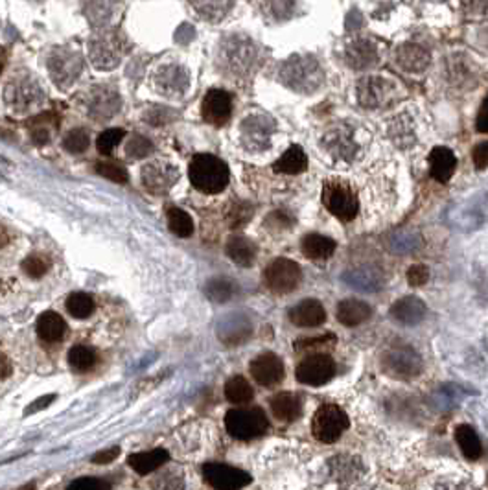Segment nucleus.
<instances>
[{
    "instance_id": "obj_1",
    "label": "nucleus",
    "mask_w": 488,
    "mask_h": 490,
    "mask_svg": "<svg viewBox=\"0 0 488 490\" xmlns=\"http://www.w3.org/2000/svg\"><path fill=\"white\" fill-rule=\"evenodd\" d=\"M188 178L197 190L205 194H217L229 185V168L222 159L210 153H197L190 160Z\"/></svg>"
},
{
    "instance_id": "obj_2",
    "label": "nucleus",
    "mask_w": 488,
    "mask_h": 490,
    "mask_svg": "<svg viewBox=\"0 0 488 490\" xmlns=\"http://www.w3.org/2000/svg\"><path fill=\"white\" fill-rule=\"evenodd\" d=\"M356 94L359 105L367 109H384L396 104L398 85L387 77L367 76L357 83Z\"/></svg>"
},
{
    "instance_id": "obj_3",
    "label": "nucleus",
    "mask_w": 488,
    "mask_h": 490,
    "mask_svg": "<svg viewBox=\"0 0 488 490\" xmlns=\"http://www.w3.org/2000/svg\"><path fill=\"white\" fill-rule=\"evenodd\" d=\"M225 428L234 439L251 440L264 435L269 428L264 409L249 408V409H231L225 415Z\"/></svg>"
},
{
    "instance_id": "obj_4",
    "label": "nucleus",
    "mask_w": 488,
    "mask_h": 490,
    "mask_svg": "<svg viewBox=\"0 0 488 490\" xmlns=\"http://www.w3.org/2000/svg\"><path fill=\"white\" fill-rule=\"evenodd\" d=\"M322 203H325L328 212L334 214L335 218L343 219V222H350V219L356 218L357 209H359L356 190L345 181L325 183Z\"/></svg>"
},
{
    "instance_id": "obj_5",
    "label": "nucleus",
    "mask_w": 488,
    "mask_h": 490,
    "mask_svg": "<svg viewBox=\"0 0 488 490\" xmlns=\"http://www.w3.org/2000/svg\"><path fill=\"white\" fill-rule=\"evenodd\" d=\"M348 428V417L340 405L325 404L317 409L312 418V433L319 442L332 445L340 440Z\"/></svg>"
},
{
    "instance_id": "obj_6",
    "label": "nucleus",
    "mask_w": 488,
    "mask_h": 490,
    "mask_svg": "<svg viewBox=\"0 0 488 490\" xmlns=\"http://www.w3.org/2000/svg\"><path fill=\"white\" fill-rule=\"evenodd\" d=\"M284 82L295 91L312 92L319 89L322 82V72L315 60L312 58H298L288 61L284 67Z\"/></svg>"
},
{
    "instance_id": "obj_7",
    "label": "nucleus",
    "mask_w": 488,
    "mask_h": 490,
    "mask_svg": "<svg viewBox=\"0 0 488 490\" xmlns=\"http://www.w3.org/2000/svg\"><path fill=\"white\" fill-rule=\"evenodd\" d=\"M266 278V286L278 295H286L297 290L303 278V271L298 268V263L290 258H275L266 268L264 273Z\"/></svg>"
},
{
    "instance_id": "obj_8",
    "label": "nucleus",
    "mask_w": 488,
    "mask_h": 490,
    "mask_svg": "<svg viewBox=\"0 0 488 490\" xmlns=\"http://www.w3.org/2000/svg\"><path fill=\"white\" fill-rule=\"evenodd\" d=\"M335 361L328 354H310L297 365L295 376L300 383L312 387H321L334 378Z\"/></svg>"
},
{
    "instance_id": "obj_9",
    "label": "nucleus",
    "mask_w": 488,
    "mask_h": 490,
    "mask_svg": "<svg viewBox=\"0 0 488 490\" xmlns=\"http://www.w3.org/2000/svg\"><path fill=\"white\" fill-rule=\"evenodd\" d=\"M203 477L216 490H240L251 483V476L247 472L222 463L205 464Z\"/></svg>"
},
{
    "instance_id": "obj_10",
    "label": "nucleus",
    "mask_w": 488,
    "mask_h": 490,
    "mask_svg": "<svg viewBox=\"0 0 488 490\" xmlns=\"http://www.w3.org/2000/svg\"><path fill=\"white\" fill-rule=\"evenodd\" d=\"M251 376L264 387L278 386L286 376L282 359L273 352H264L251 361Z\"/></svg>"
},
{
    "instance_id": "obj_11",
    "label": "nucleus",
    "mask_w": 488,
    "mask_h": 490,
    "mask_svg": "<svg viewBox=\"0 0 488 490\" xmlns=\"http://www.w3.org/2000/svg\"><path fill=\"white\" fill-rule=\"evenodd\" d=\"M201 113H203L205 122L212 124V126H223V124H227L232 114L231 94L222 91V89L208 91L207 96L203 98Z\"/></svg>"
},
{
    "instance_id": "obj_12",
    "label": "nucleus",
    "mask_w": 488,
    "mask_h": 490,
    "mask_svg": "<svg viewBox=\"0 0 488 490\" xmlns=\"http://www.w3.org/2000/svg\"><path fill=\"white\" fill-rule=\"evenodd\" d=\"M177 168L166 160H155V163L146 164L142 170V183L149 192L153 194H164L175 185Z\"/></svg>"
},
{
    "instance_id": "obj_13",
    "label": "nucleus",
    "mask_w": 488,
    "mask_h": 490,
    "mask_svg": "<svg viewBox=\"0 0 488 490\" xmlns=\"http://www.w3.org/2000/svg\"><path fill=\"white\" fill-rule=\"evenodd\" d=\"M428 315V306L422 299L415 295H407L398 299L391 308V317L403 327H415L422 322Z\"/></svg>"
},
{
    "instance_id": "obj_14",
    "label": "nucleus",
    "mask_w": 488,
    "mask_h": 490,
    "mask_svg": "<svg viewBox=\"0 0 488 490\" xmlns=\"http://www.w3.org/2000/svg\"><path fill=\"white\" fill-rule=\"evenodd\" d=\"M345 61L354 70H367L380 61V52H378V46L369 39H357L347 46Z\"/></svg>"
},
{
    "instance_id": "obj_15",
    "label": "nucleus",
    "mask_w": 488,
    "mask_h": 490,
    "mask_svg": "<svg viewBox=\"0 0 488 490\" xmlns=\"http://www.w3.org/2000/svg\"><path fill=\"white\" fill-rule=\"evenodd\" d=\"M385 365L396 376H415L422 367L421 356L409 347H398L385 354Z\"/></svg>"
},
{
    "instance_id": "obj_16",
    "label": "nucleus",
    "mask_w": 488,
    "mask_h": 490,
    "mask_svg": "<svg viewBox=\"0 0 488 490\" xmlns=\"http://www.w3.org/2000/svg\"><path fill=\"white\" fill-rule=\"evenodd\" d=\"M290 321L300 328L321 327L326 321V310L317 299H304L290 310Z\"/></svg>"
},
{
    "instance_id": "obj_17",
    "label": "nucleus",
    "mask_w": 488,
    "mask_h": 490,
    "mask_svg": "<svg viewBox=\"0 0 488 490\" xmlns=\"http://www.w3.org/2000/svg\"><path fill=\"white\" fill-rule=\"evenodd\" d=\"M50 74L54 77V82L59 85H67V83L74 82L82 68V60L77 58V54H70V52L59 50L50 58Z\"/></svg>"
},
{
    "instance_id": "obj_18",
    "label": "nucleus",
    "mask_w": 488,
    "mask_h": 490,
    "mask_svg": "<svg viewBox=\"0 0 488 490\" xmlns=\"http://www.w3.org/2000/svg\"><path fill=\"white\" fill-rule=\"evenodd\" d=\"M428 160H430L431 175L439 183H448L452 179L453 173H455L457 157L450 148H446V146H437V148H433L430 157H428Z\"/></svg>"
},
{
    "instance_id": "obj_19",
    "label": "nucleus",
    "mask_w": 488,
    "mask_h": 490,
    "mask_svg": "<svg viewBox=\"0 0 488 490\" xmlns=\"http://www.w3.org/2000/svg\"><path fill=\"white\" fill-rule=\"evenodd\" d=\"M335 315H337V321L345 327H357L372 317V308L363 300L345 299L337 305Z\"/></svg>"
},
{
    "instance_id": "obj_20",
    "label": "nucleus",
    "mask_w": 488,
    "mask_h": 490,
    "mask_svg": "<svg viewBox=\"0 0 488 490\" xmlns=\"http://www.w3.org/2000/svg\"><path fill=\"white\" fill-rule=\"evenodd\" d=\"M271 411L281 423H293L303 413V402L295 393H278L271 398Z\"/></svg>"
},
{
    "instance_id": "obj_21",
    "label": "nucleus",
    "mask_w": 488,
    "mask_h": 490,
    "mask_svg": "<svg viewBox=\"0 0 488 490\" xmlns=\"http://www.w3.org/2000/svg\"><path fill=\"white\" fill-rule=\"evenodd\" d=\"M225 251L227 256L242 268L253 266L254 258H256V245L242 234H234V236L229 238Z\"/></svg>"
},
{
    "instance_id": "obj_22",
    "label": "nucleus",
    "mask_w": 488,
    "mask_h": 490,
    "mask_svg": "<svg viewBox=\"0 0 488 490\" xmlns=\"http://www.w3.org/2000/svg\"><path fill=\"white\" fill-rule=\"evenodd\" d=\"M396 63L400 68H406L407 72H422L428 67V63H430V54L416 45L398 46Z\"/></svg>"
},
{
    "instance_id": "obj_23",
    "label": "nucleus",
    "mask_w": 488,
    "mask_h": 490,
    "mask_svg": "<svg viewBox=\"0 0 488 490\" xmlns=\"http://www.w3.org/2000/svg\"><path fill=\"white\" fill-rule=\"evenodd\" d=\"M335 241L328 236H322V234H317V232H310L303 238V244H300V249L303 254L310 260H326L330 258L332 254L335 253Z\"/></svg>"
},
{
    "instance_id": "obj_24",
    "label": "nucleus",
    "mask_w": 488,
    "mask_h": 490,
    "mask_svg": "<svg viewBox=\"0 0 488 490\" xmlns=\"http://www.w3.org/2000/svg\"><path fill=\"white\" fill-rule=\"evenodd\" d=\"M168 459H170V455H168L166 450L157 448L151 450V452H141V454L129 455L127 463H129V467H131L136 474L146 476V474H151L155 472V470H158V468L166 463Z\"/></svg>"
},
{
    "instance_id": "obj_25",
    "label": "nucleus",
    "mask_w": 488,
    "mask_h": 490,
    "mask_svg": "<svg viewBox=\"0 0 488 490\" xmlns=\"http://www.w3.org/2000/svg\"><path fill=\"white\" fill-rule=\"evenodd\" d=\"M67 325L63 317L55 312H45L37 319V334L46 343H55V341L63 339Z\"/></svg>"
},
{
    "instance_id": "obj_26",
    "label": "nucleus",
    "mask_w": 488,
    "mask_h": 490,
    "mask_svg": "<svg viewBox=\"0 0 488 490\" xmlns=\"http://www.w3.org/2000/svg\"><path fill=\"white\" fill-rule=\"evenodd\" d=\"M308 168V157L300 146H291L290 150L282 155L281 159L273 164V170L278 173H288V175H295V173H303Z\"/></svg>"
},
{
    "instance_id": "obj_27",
    "label": "nucleus",
    "mask_w": 488,
    "mask_h": 490,
    "mask_svg": "<svg viewBox=\"0 0 488 490\" xmlns=\"http://www.w3.org/2000/svg\"><path fill=\"white\" fill-rule=\"evenodd\" d=\"M157 82L161 91L173 94V92L185 91L186 85H188V76H186L185 68L170 65V67H164L163 70H158Z\"/></svg>"
},
{
    "instance_id": "obj_28",
    "label": "nucleus",
    "mask_w": 488,
    "mask_h": 490,
    "mask_svg": "<svg viewBox=\"0 0 488 490\" xmlns=\"http://www.w3.org/2000/svg\"><path fill=\"white\" fill-rule=\"evenodd\" d=\"M455 440L462 454H465V457L470 459V461L479 459L481 454H483V445H481L479 437H477V433L474 431V428H470L468 424L457 426Z\"/></svg>"
},
{
    "instance_id": "obj_29",
    "label": "nucleus",
    "mask_w": 488,
    "mask_h": 490,
    "mask_svg": "<svg viewBox=\"0 0 488 490\" xmlns=\"http://www.w3.org/2000/svg\"><path fill=\"white\" fill-rule=\"evenodd\" d=\"M253 395V387L244 376H232L225 383V396L232 404H247Z\"/></svg>"
},
{
    "instance_id": "obj_30",
    "label": "nucleus",
    "mask_w": 488,
    "mask_h": 490,
    "mask_svg": "<svg viewBox=\"0 0 488 490\" xmlns=\"http://www.w3.org/2000/svg\"><path fill=\"white\" fill-rule=\"evenodd\" d=\"M96 364V352L91 347L76 345L68 352V365L76 372L91 371Z\"/></svg>"
},
{
    "instance_id": "obj_31",
    "label": "nucleus",
    "mask_w": 488,
    "mask_h": 490,
    "mask_svg": "<svg viewBox=\"0 0 488 490\" xmlns=\"http://www.w3.org/2000/svg\"><path fill=\"white\" fill-rule=\"evenodd\" d=\"M94 308L96 306H94L92 297L83 293V291H76V293H70V295H68L67 310L72 317H76V319L91 317Z\"/></svg>"
},
{
    "instance_id": "obj_32",
    "label": "nucleus",
    "mask_w": 488,
    "mask_h": 490,
    "mask_svg": "<svg viewBox=\"0 0 488 490\" xmlns=\"http://www.w3.org/2000/svg\"><path fill=\"white\" fill-rule=\"evenodd\" d=\"M168 225H170V231L179 238H188L194 232V222H192L190 214L175 209V207L168 210Z\"/></svg>"
},
{
    "instance_id": "obj_33",
    "label": "nucleus",
    "mask_w": 488,
    "mask_h": 490,
    "mask_svg": "<svg viewBox=\"0 0 488 490\" xmlns=\"http://www.w3.org/2000/svg\"><path fill=\"white\" fill-rule=\"evenodd\" d=\"M205 293L214 303H227V300L234 295V284L225 277H216L207 282Z\"/></svg>"
},
{
    "instance_id": "obj_34",
    "label": "nucleus",
    "mask_w": 488,
    "mask_h": 490,
    "mask_svg": "<svg viewBox=\"0 0 488 490\" xmlns=\"http://www.w3.org/2000/svg\"><path fill=\"white\" fill-rule=\"evenodd\" d=\"M124 135H126V131H124V129H120V127L107 129V131H104L102 135L98 136V141H96V148H98V151L102 155H111L113 153L114 148L120 144V141L124 138Z\"/></svg>"
},
{
    "instance_id": "obj_35",
    "label": "nucleus",
    "mask_w": 488,
    "mask_h": 490,
    "mask_svg": "<svg viewBox=\"0 0 488 490\" xmlns=\"http://www.w3.org/2000/svg\"><path fill=\"white\" fill-rule=\"evenodd\" d=\"M195 9H199L201 17L208 21H217V18L225 17L227 9L232 8V2H194Z\"/></svg>"
},
{
    "instance_id": "obj_36",
    "label": "nucleus",
    "mask_w": 488,
    "mask_h": 490,
    "mask_svg": "<svg viewBox=\"0 0 488 490\" xmlns=\"http://www.w3.org/2000/svg\"><path fill=\"white\" fill-rule=\"evenodd\" d=\"M63 146L70 153H83L89 148V135L85 129H72L63 138Z\"/></svg>"
},
{
    "instance_id": "obj_37",
    "label": "nucleus",
    "mask_w": 488,
    "mask_h": 490,
    "mask_svg": "<svg viewBox=\"0 0 488 490\" xmlns=\"http://www.w3.org/2000/svg\"><path fill=\"white\" fill-rule=\"evenodd\" d=\"M151 151H153V144H151V141L141 135L133 136L126 148L127 157H131V159H146Z\"/></svg>"
},
{
    "instance_id": "obj_38",
    "label": "nucleus",
    "mask_w": 488,
    "mask_h": 490,
    "mask_svg": "<svg viewBox=\"0 0 488 490\" xmlns=\"http://www.w3.org/2000/svg\"><path fill=\"white\" fill-rule=\"evenodd\" d=\"M94 170L98 175L109 179V181L120 183V185L127 183L126 168H122V166H118V164H114V163H98L94 166Z\"/></svg>"
},
{
    "instance_id": "obj_39",
    "label": "nucleus",
    "mask_w": 488,
    "mask_h": 490,
    "mask_svg": "<svg viewBox=\"0 0 488 490\" xmlns=\"http://www.w3.org/2000/svg\"><path fill=\"white\" fill-rule=\"evenodd\" d=\"M23 269L32 278H41L43 275L48 271V262H46L43 256H39V254H32V256H28V258L24 260Z\"/></svg>"
},
{
    "instance_id": "obj_40",
    "label": "nucleus",
    "mask_w": 488,
    "mask_h": 490,
    "mask_svg": "<svg viewBox=\"0 0 488 490\" xmlns=\"http://www.w3.org/2000/svg\"><path fill=\"white\" fill-rule=\"evenodd\" d=\"M67 490H111V486L98 477H77Z\"/></svg>"
},
{
    "instance_id": "obj_41",
    "label": "nucleus",
    "mask_w": 488,
    "mask_h": 490,
    "mask_svg": "<svg viewBox=\"0 0 488 490\" xmlns=\"http://www.w3.org/2000/svg\"><path fill=\"white\" fill-rule=\"evenodd\" d=\"M428 278H430V268L424 266V263H415V266L407 269V282H409V286H422V284L428 282Z\"/></svg>"
},
{
    "instance_id": "obj_42",
    "label": "nucleus",
    "mask_w": 488,
    "mask_h": 490,
    "mask_svg": "<svg viewBox=\"0 0 488 490\" xmlns=\"http://www.w3.org/2000/svg\"><path fill=\"white\" fill-rule=\"evenodd\" d=\"M328 343H335L334 334H322V336L308 337V339L297 341V343H295V349H313L315 350L317 347H326Z\"/></svg>"
},
{
    "instance_id": "obj_43",
    "label": "nucleus",
    "mask_w": 488,
    "mask_h": 490,
    "mask_svg": "<svg viewBox=\"0 0 488 490\" xmlns=\"http://www.w3.org/2000/svg\"><path fill=\"white\" fill-rule=\"evenodd\" d=\"M472 160L477 170L488 168V141L481 142L472 150Z\"/></svg>"
},
{
    "instance_id": "obj_44",
    "label": "nucleus",
    "mask_w": 488,
    "mask_h": 490,
    "mask_svg": "<svg viewBox=\"0 0 488 490\" xmlns=\"http://www.w3.org/2000/svg\"><path fill=\"white\" fill-rule=\"evenodd\" d=\"M247 209V205H234V212L231 214V225L232 227H240V225H244V223L249 222V218H251V209Z\"/></svg>"
},
{
    "instance_id": "obj_45",
    "label": "nucleus",
    "mask_w": 488,
    "mask_h": 490,
    "mask_svg": "<svg viewBox=\"0 0 488 490\" xmlns=\"http://www.w3.org/2000/svg\"><path fill=\"white\" fill-rule=\"evenodd\" d=\"M118 454H120V448H118V446H111L109 450H104V452L96 454L94 457H92V463L94 464H107V463H111L113 459H116Z\"/></svg>"
},
{
    "instance_id": "obj_46",
    "label": "nucleus",
    "mask_w": 488,
    "mask_h": 490,
    "mask_svg": "<svg viewBox=\"0 0 488 490\" xmlns=\"http://www.w3.org/2000/svg\"><path fill=\"white\" fill-rule=\"evenodd\" d=\"M475 127H477L479 133H488V96L483 100V105H481L477 120H475Z\"/></svg>"
},
{
    "instance_id": "obj_47",
    "label": "nucleus",
    "mask_w": 488,
    "mask_h": 490,
    "mask_svg": "<svg viewBox=\"0 0 488 490\" xmlns=\"http://www.w3.org/2000/svg\"><path fill=\"white\" fill-rule=\"evenodd\" d=\"M54 398H55L54 395H46V396H43V398H37L32 405H28L24 413L26 415L36 413V411H39V409H43V408H46V405L52 404V402H54Z\"/></svg>"
},
{
    "instance_id": "obj_48",
    "label": "nucleus",
    "mask_w": 488,
    "mask_h": 490,
    "mask_svg": "<svg viewBox=\"0 0 488 490\" xmlns=\"http://www.w3.org/2000/svg\"><path fill=\"white\" fill-rule=\"evenodd\" d=\"M13 367H11V361L8 359V356L0 352V380H6V378L11 376Z\"/></svg>"
},
{
    "instance_id": "obj_49",
    "label": "nucleus",
    "mask_w": 488,
    "mask_h": 490,
    "mask_svg": "<svg viewBox=\"0 0 488 490\" xmlns=\"http://www.w3.org/2000/svg\"><path fill=\"white\" fill-rule=\"evenodd\" d=\"M32 138H33V142H36V144L43 146V144H46V142H48L50 136H48V131H46L45 127H43V129L41 127H37V129H33L32 131Z\"/></svg>"
},
{
    "instance_id": "obj_50",
    "label": "nucleus",
    "mask_w": 488,
    "mask_h": 490,
    "mask_svg": "<svg viewBox=\"0 0 488 490\" xmlns=\"http://www.w3.org/2000/svg\"><path fill=\"white\" fill-rule=\"evenodd\" d=\"M8 241H9L8 232H6L4 227H0V249H2L4 245H8Z\"/></svg>"
}]
</instances>
